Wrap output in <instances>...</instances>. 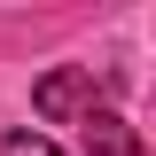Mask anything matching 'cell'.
<instances>
[{"instance_id": "cell-1", "label": "cell", "mask_w": 156, "mask_h": 156, "mask_svg": "<svg viewBox=\"0 0 156 156\" xmlns=\"http://www.w3.org/2000/svg\"><path fill=\"white\" fill-rule=\"evenodd\" d=\"M31 101H39V117H55V125H70V117L86 125V117H94V78L86 70H47L31 86Z\"/></svg>"}, {"instance_id": "cell-2", "label": "cell", "mask_w": 156, "mask_h": 156, "mask_svg": "<svg viewBox=\"0 0 156 156\" xmlns=\"http://www.w3.org/2000/svg\"><path fill=\"white\" fill-rule=\"evenodd\" d=\"M86 148H94V156H140V140H133V125H125V117L94 109V117H86Z\"/></svg>"}, {"instance_id": "cell-3", "label": "cell", "mask_w": 156, "mask_h": 156, "mask_svg": "<svg viewBox=\"0 0 156 156\" xmlns=\"http://www.w3.org/2000/svg\"><path fill=\"white\" fill-rule=\"evenodd\" d=\"M0 156H62V148H55V140H39V133H8Z\"/></svg>"}]
</instances>
